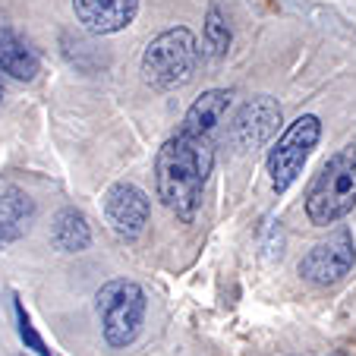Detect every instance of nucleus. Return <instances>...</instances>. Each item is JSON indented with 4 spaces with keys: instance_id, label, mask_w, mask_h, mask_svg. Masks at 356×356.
<instances>
[{
    "instance_id": "f257e3e1",
    "label": "nucleus",
    "mask_w": 356,
    "mask_h": 356,
    "mask_svg": "<svg viewBox=\"0 0 356 356\" xmlns=\"http://www.w3.org/2000/svg\"><path fill=\"white\" fill-rule=\"evenodd\" d=\"M211 164H215V145L211 136L186 133L180 129L170 136L155 158V186L158 199L174 211L180 221H193L202 205V189L209 183Z\"/></svg>"
},
{
    "instance_id": "f03ea898",
    "label": "nucleus",
    "mask_w": 356,
    "mask_h": 356,
    "mask_svg": "<svg viewBox=\"0 0 356 356\" xmlns=\"http://www.w3.org/2000/svg\"><path fill=\"white\" fill-rule=\"evenodd\" d=\"M356 205V148L347 145L322 164L306 193V218L316 227H328L347 218Z\"/></svg>"
},
{
    "instance_id": "7ed1b4c3",
    "label": "nucleus",
    "mask_w": 356,
    "mask_h": 356,
    "mask_svg": "<svg viewBox=\"0 0 356 356\" xmlns=\"http://www.w3.org/2000/svg\"><path fill=\"white\" fill-rule=\"evenodd\" d=\"M199 67V41L186 26H177L152 38L142 54V79L155 92H174L193 79Z\"/></svg>"
},
{
    "instance_id": "20e7f679",
    "label": "nucleus",
    "mask_w": 356,
    "mask_h": 356,
    "mask_svg": "<svg viewBox=\"0 0 356 356\" xmlns=\"http://www.w3.org/2000/svg\"><path fill=\"white\" fill-rule=\"evenodd\" d=\"M98 316L101 331L111 347H129L139 337L145 322V290L136 281H111L98 290Z\"/></svg>"
},
{
    "instance_id": "39448f33",
    "label": "nucleus",
    "mask_w": 356,
    "mask_h": 356,
    "mask_svg": "<svg viewBox=\"0 0 356 356\" xmlns=\"http://www.w3.org/2000/svg\"><path fill=\"white\" fill-rule=\"evenodd\" d=\"M322 139V120L316 114H302L277 136L268 152V180L275 193H287L293 180L302 174L312 148Z\"/></svg>"
},
{
    "instance_id": "423d86ee",
    "label": "nucleus",
    "mask_w": 356,
    "mask_h": 356,
    "mask_svg": "<svg viewBox=\"0 0 356 356\" xmlns=\"http://www.w3.org/2000/svg\"><path fill=\"white\" fill-rule=\"evenodd\" d=\"M356 262V243L347 227H337L328 234V240L316 243V246L300 259V277L316 284V287H328L337 284L343 275H350Z\"/></svg>"
},
{
    "instance_id": "0eeeda50",
    "label": "nucleus",
    "mask_w": 356,
    "mask_h": 356,
    "mask_svg": "<svg viewBox=\"0 0 356 356\" xmlns=\"http://www.w3.org/2000/svg\"><path fill=\"white\" fill-rule=\"evenodd\" d=\"M277 127H281V104L271 95H259L236 111L234 123H230V142L243 152L262 148L277 133Z\"/></svg>"
},
{
    "instance_id": "6e6552de",
    "label": "nucleus",
    "mask_w": 356,
    "mask_h": 356,
    "mask_svg": "<svg viewBox=\"0 0 356 356\" xmlns=\"http://www.w3.org/2000/svg\"><path fill=\"white\" fill-rule=\"evenodd\" d=\"M152 215V205H148V195L142 193L133 183H114L104 195V218H108L111 230H114L120 240H136L142 236Z\"/></svg>"
},
{
    "instance_id": "1a4fd4ad",
    "label": "nucleus",
    "mask_w": 356,
    "mask_h": 356,
    "mask_svg": "<svg viewBox=\"0 0 356 356\" xmlns=\"http://www.w3.org/2000/svg\"><path fill=\"white\" fill-rule=\"evenodd\" d=\"M73 13L92 35H114L136 19L139 0H73Z\"/></svg>"
},
{
    "instance_id": "9d476101",
    "label": "nucleus",
    "mask_w": 356,
    "mask_h": 356,
    "mask_svg": "<svg viewBox=\"0 0 356 356\" xmlns=\"http://www.w3.org/2000/svg\"><path fill=\"white\" fill-rule=\"evenodd\" d=\"M35 218V205L22 189L0 186V249H7L29 230Z\"/></svg>"
},
{
    "instance_id": "9b49d317",
    "label": "nucleus",
    "mask_w": 356,
    "mask_h": 356,
    "mask_svg": "<svg viewBox=\"0 0 356 356\" xmlns=\"http://www.w3.org/2000/svg\"><path fill=\"white\" fill-rule=\"evenodd\" d=\"M227 108H230V92H224V88H209V92H202L199 98L189 104L180 129H186V133H199V136H211L218 123L224 120Z\"/></svg>"
},
{
    "instance_id": "f8f14e48",
    "label": "nucleus",
    "mask_w": 356,
    "mask_h": 356,
    "mask_svg": "<svg viewBox=\"0 0 356 356\" xmlns=\"http://www.w3.org/2000/svg\"><path fill=\"white\" fill-rule=\"evenodd\" d=\"M0 70L19 82H32V79H38V73H41L38 54L7 26L0 29Z\"/></svg>"
},
{
    "instance_id": "ddd939ff",
    "label": "nucleus",
    "mask_w": 356,
    "mask_h": 356,
    "mask_svg": "<svg viewBox=\"0 0 356 356\" xmlns=\"http://www.w3.org/2000/svg\"><path fill=\"white\" fill-rule=\"evenodd\" d=\"M51 240H54V246L60 249V252H82V249H88V243H92V230H88L86 215L76 211V209L57 211Z\"/></svg>"
},
{
    "instance_id": "4468645a",
    "label": "nucleus",
    "mask_w": 356,
    "mask_h": 356,
    "mask_svg": "<svg viewBox=\"0 0 356 356\" xmlns=\"http://www.w3.org/2000/svg\"><path fill=\"white\" fill-rule=\"evenodd\" d=\"M205 47L215 57H224L230 47V26L218 7H209V16H205Z\"/></svg>"
},
{
    "instance_id": "2eb2a0df",
    "label": "nucleus",
    "mask_w": 356,
    "mask_h": 356,
    "mask_svg": "<svg viewBox=\"0 0 356 356\" xmlns=\"http://www.w3.org/2000/svg\"><path fill=\"white\" fill-rule=\"evenodd\" d=\"M13 309H16V328H19V337L26 341V347L35 350L38 356H54L51 347L44 343V337L35 331V325H32V318H29V312H26V306H22L19 296H13Z\"/></svg>"
},
{
    "instance_id": "dca6fc26",
    "label": "nucleus",
    "mask_w": 356,
    "mask_h": 356,
    "mask_svg": "<svg viewBox=\"0 0 356 356\" xmlns=\"http://www.w3.org/2000/svg\"><path fill=\"white\" fill-rule=\"evenodd\" d=\"M0 98H3V82H0Z\"/></svg>"
}]
</instances>
